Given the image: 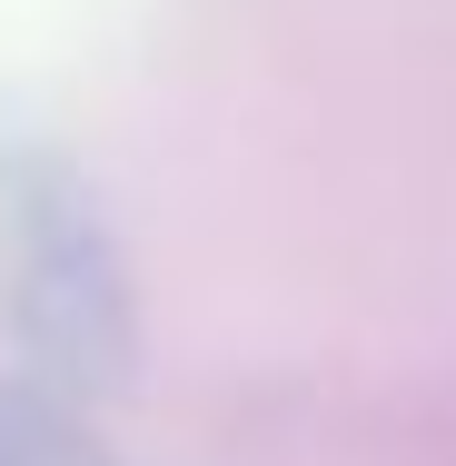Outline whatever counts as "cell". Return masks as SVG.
Here are the masks:
<instances>
[{
    "label": "cell",
    "mask_w": 456,
    "mask_h": 466,
    "mask_svg": "<svg viewBox=\"0 0 456 466\" xmlns=\"http://www.w3.org/2000/svg\"><path fill=\"white\" fill-rule=\"evenodd\" d=\"M0 466H119V457L99 447L60 397H40V387L0 377Z\"/></svg>",
    "instance_id": "2"
},
{
    "label": "cell",
    "mask_w": 456,
    "mask_h": 466,
    "mask_svg": "<svg viewBox=\"0 0 456 466\" xmlns=\"http://www.w3.org/2000/svg\"><path fill=\"white\" fill-rule=\"evenodd\" d=\"M0 308L50 377L70 387L129 377V268L80 169L50 149H0Z\"/></svg>",
    "instance_id": "1"
}]
</instances>
